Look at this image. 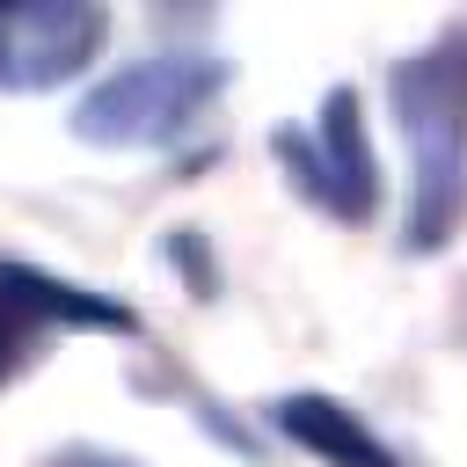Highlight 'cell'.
I'll use <instances>...</instances> for the list:
<instances>
[{
    "label": "cell",
    "mask_w": 467,
    "mask_h": 467,
    "mask_svg": "<svg viewBox=\"0 0 467 467\" xmlns=\"http://www.w3.org/2000/svg\"><path fill=\"white\" fill-rule=\"evenodd\" d=\"M394 102H401V131L416 146V197H409V248L431 255L445 248V234L467 212V88H460V58L423 51L394 73Z\"/></svg>",
    "instance_id": "obj_1"
},
{
    "label": "cell",
    "mask_w": 467,
    "mask_h": 467,
    "mask_svg": "<svg viewBox=\"0 0 467 467\" xmlns=\"http://www.w3.org/2000/svg\"><path fill=\"white\" fill-rule=\"evenodd\" d=\"M219 88H226V66L212 51H153L139 66L109 73L102 88H88L80 109H73V131L88 146H161Z\"/></svg>",
    "instance_id": "obj_2"
},
{
    "label": "cell",
    "mask_w": 467,
    "mask_h": 467,
    "mask_svg": "<svg viewBox=\"0 0 467 467\" xmlns=\"http://www.w3.org/2000/svg\"><path fill=\"white\" fill-rule=\"evenodd\" d=\"M277 161L292 168V182L336 212V219H372L379 204V161H372V139H365V109L350 88H328L321 102V131H270Z\"/></svg>",
    "instance_id": "obj_3"
},
{
    "label": "cell",
    "mask_w": 467,
    "mask_h": 467,
    "mask_svg": "<svg viewBox=\"0 0 467 467\" xmlns=\"http://www.w3.org/2000/svg\"><path fill=\"white\" fill-rule=\"evenodd\" d=\"M102 51V15L80 0L0 7V88H51L73 80Z\"/></svg>",
    "instance_id": "obj_4"
},
{
    "label": "cell",
    "mask_w": 467,
    "mask_h": 467,
    "mask_svg": "<svg viewBox=\"0 0 467 467\" xmlns=\"http://www.w3.org/2000/svg\"><path fill=\"white\" fill-rule=\"evenodd\" d=\"M44 321H58V328H109V336H131L139 328V314L124 299L80 292V285L44 277L29 263H0V328L22 336V328H44Z\"/></svg>",
    "instance_id": "obj_5"
},
{
    "label": "cell",
    "mask_w": 467,
    "mask_h": 467,
    "mask_svg": "<svg viewBox=\"0 0 467 467\" xmlns=\"http://www.w3.org/2000/svg\"><path fill=\"white\" fill-rule=\"evenodd\" d=\"M277 431L306 452H321L328 467H394V452L328 394H285L277 401Z\"/></svg>",
    "instance_id": "obj_6"
},
{
    "label": "cell",
    "mask_w": 467,
    "mask_h": 467,
    "mask_svg": "<svg viewBox=\"0 0 467 467\" xmlns=\"http://www.w3.org/2000/svg\"><path fill=\"white\" fill-rule=\"evenodd\" d=\"M73 467H109V460H73Z\"/></svg>",
    "instance_id": "obj_7"
},
{
    "label": "cell",
    "mask_w": 467,
    "mask_h": 467,
    "mask_svg": "<svg viewBox=\"0 0 467 467\" xmlns=\"http://www.w3.org/2000/svg\"><path fill=\"white\" fill-rule=\"evenodd\" d=\"M0 358H7V328H0Z\"/></svg>",
    "instance_id": "obj_8"
},
{
    "label": "cell",
    "mask_w": 467,
    "mask_h": 467,
    "mask_svg": "<svg viewBox=\"0 0 467 467\" xmlns=\"http://www.w3.org/2000/svg\"><path fill=\"white\" fill-rule=\"evenodd\" d=\"M460 88H467V58H460Z\"/></svg>",
    "instance_id": "obj_9"
}]
</instances>
